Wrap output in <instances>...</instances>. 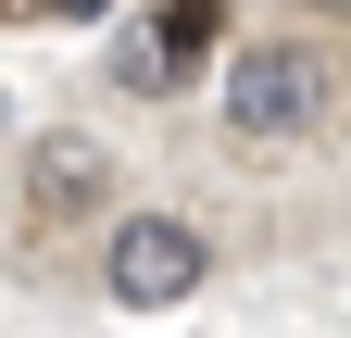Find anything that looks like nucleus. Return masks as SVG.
<instances>
[{
	"label": "nucleus",
	"instance_id": "nucleus-1",
	"mask_svg": "<svg viewBox=\"0 0 351 338\" xmlns=\"http://www.w3.org/2000/svg\"><path fill=\"white\" fill-rule=\"evenodd\" d=\"M339 101V75L314 38H226V138L251 151H289V138H314Z\"/></svg>",
	"mask_w": 351,
	"mask_h": 338
},
{
	"label": "nucleus",
	"instance_id": "nucleus-2",
	"mask_svg": "<svg viewBox=\"0 0 351 338\" xmlns=\"http://www.w3.org/2000/svg\"><path fill=\"white\" fill-rule=\"evenodd\" d=\"M201 276H213V238L189 213H113L101 226V301L113 313H176V301H201Z\"/></svg>",
	"mask_w": 351,
	"mask_h": 338
},
{
	"label": "nucleus",
	"instance_id": "nucleus-3",
	"mask_svg": "<svg viewBox=\"0 0 351 338\" xmlns=\"http://www.w3.org/2000/svg\"><path fill=\"white\" fill-rule=\"evenodd\" d=\"M113 213V151L88 138V125H38L25 138V226L38 238H75Z\"/></svg>",
	"mask_w": 351,
	"mask_h": 338
},
{
	"label": "nucleus",
	"instance_id": "nucleus-4",
	"mask_svg": "<svg viewBox=\"0 0 351 338\" xmlns=\"http://www.w3.org/2000/svg\"><path fill=\"white\" fill-rule=\"evenodd\" d=\"M125 38H138V63H151V101H176V88H201V63L226 51V0H163V13H125Z\"/></svg>",
	"mask_w": 351,
	"mask_h": 338
},
{
	"label": "nucleus",
	"instance_id": "nucleus-5",
	"mask_svg": "<svg viewBox=\"0 0 351 338\" xmlns=\"http://www.w3.org/2000/svg\"><path fill=\"white\" fill-rule=\"evenodd\" d=\"M25 13H38V25H113L125 0H25Z\"/></svg>",
	"mask_w": 351,
	"mask_h": 338
},
{
	"label": "nucleus",
	"instance_id": "nucleus-6",
	"mask_svg": "<svg viewBox=\"0 0 351 338\" xmlns=\"http://www.w3.org/2000/svg\"><path fill=\"white\" fill-rule=\"evenodd\" d=\"M301 13H326V25H351V0H301Z\"/></svg>",
	"mask_w": 351,
	"mask_h": 338
},
{
	"label": "nucleus",
	"instance_id": "nucleus-7",
	"mask_svg": "<svg viewBox=\"0 0 351 338\" xmlns=\"http://www.w3.org/2000/svg\"><path fill=\"white\" fill-rule=\"evenodd\" d=\"M0 113H13V101H0Z\"/></svg>",
	"mask_w": 351,
	"mask_h": 338
}]
</instances>
